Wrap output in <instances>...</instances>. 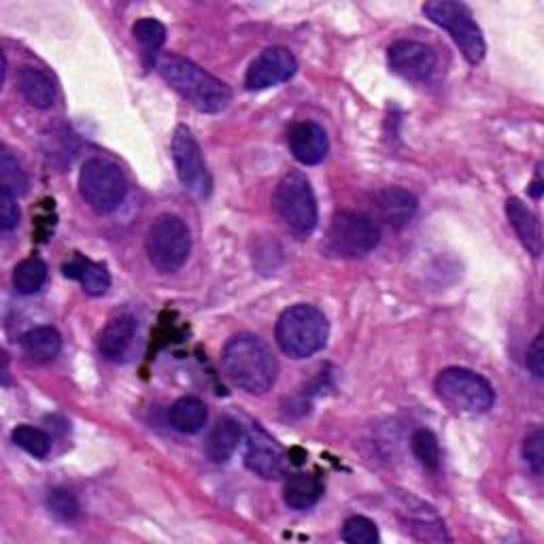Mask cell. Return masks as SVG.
<instances>
[{"label":"cell","instance_id":"cell-8","mask_svg":"<svg viewBox=\"0 0 544 544\" xmlns=\"http://www.w3.org/2000/svg\"><path fill=\"white\" fill-rule=\"evenodd\" d=\"M423 13L430 17V22L451 34V39L470 64L483 62L487 45L479 24L466 5L453 3V0H432L423 5Z\"/></svg>","mask_w":544,"mask_h":544},{"label":"cell","instance_id":"cell-4","mask_svg":"<svg viewBox=\"0 0 544 544\" xmlns=\"http://www.w3.org/2000/svg\"><path fill=\"white\" fill-rule=\"evenodd\" d=\"M434 389L457 415H483L496 402V391L489 381L468 368H445L436 377Z\"/></svg>","mask_w":544,"mask_h":544},{"label":"cell","instance_id":"cell-32","mask_svg":"<svg viewBox=\"0 0 544 544\" xmlns=\"http://www.w3.org/2000/svg\"><path fill=\"white\" fill-rule=\"evenodd\" d=\"M17 224H20V207H17V198L0 187V228L5 232L13 230Z\"/></svg>","mask_w":544,"mask_h":544},{"label":"cell","instance_id":"cell-11","mask_svg":"<svg viewBox=\"0 0 544 544\" xmlns=\"http://www.w3.org/2000/svg\"><path fill=\"white\" fill-rule=\"evenodd\" d=\"M245 464L264 481H277L287 472V453L258 423H253L245 442Z\"/></svg>","mask_w":544,"mask_h":544},{"label":"cell","instance_id":"cell-6","mask_svg":"<svg viewBox=\"0 0 544 544\" xmlns=\"http://www.w3.org/2000/svg\"><path fill=\"white\" fill-rule=\"evenodd\" d=\"M145 247L153 268L164 272V275H173L190 258L192 236L181 217L160 215L147 232Z\"/></svg>","mask_w":544,"mask_h":544},{"label":"cell","instance_id":"cell-1","mask_svg":"<svg viewBox=\"0 0 544 544\" xmlns=\"http://www.w3.org/2000/svg\"><path fill=\"white\" fill-rule=\"evenodd\" d=\"M221 366L232 385L255 396L266 394L279 372L275 355L255 334L232 336L221 353Z\"/></svg>","mask_w":544,"mask_h":544},{"label":"cell","instance_id":"cell-9","mask_svg":"<svg viewBox=\"0 0 544 544\" xmlns=\"http://www.w3.org/2000/svg\"><path fill=\"white\" fill-rule=\"evenodd\" d=\"M381 243V228L370 215L343 211L328 230V249L338 258H364Z\"/></svg>","mask_w":544,"mask_h":544},{"label":"cell","instance_id":"cell-23","mask_svg":"<svg viewBox=\"0 0 544 544\" xmlns=\"http://www.w3.org/2000/svg\"><path fill=\"white\" fill-rule=\"evenodd\" d=\"M207 406H204L198 398L185 396L179 398L173 406H170V425L181 434H196L204 428L207 423Z\"/></svg>","mask_w":544,"mask_h":544},{"label":"cell","instance_id":"cell-25","mask_svg":"<svg viewBox=\"0 0 544 544\" xmlns=\"http://www.w3.org/2000/svg\"><path fill=\"white\" fill-rule=\"evenodd\" d=\"M0 181H3L0 187H5V190H9L15 198L28 194L30 183H28L26 170L22 168L20 162H17L13 153L5 147L3 151H0Z\"/></svg>","mask_w":544,"mask_h":544},{"label":"cell","instance_id":"cell-33","mask_svg":"<svg viewBox=\"0 0 544 544\" xmlns=\"http://www.w3.org/2000/svg\"><path fill=\"white\" fill-rule=\"evenodd\" d=\"M544 336L538 334L534 338V343L527 349V368L534 374L536 379L544 377Z\"/></svg>","mask_w":544,"mask_h":544},{"label":"cell","instance_id":"cell-28","mask_svg":"<svg viewBox=\"0 0 544 544\" xmlns=\"http://www.w3.org/2000/svg\"><path fill=\"white\" fill-rule=\"evenodd\" d=\"M411 449L417 457V462L425 470H438L440 468V445L438 438L430 430H417L411 438Z\"/></svg>","mask_w":544,"mask_h":544},{"label":"cell","instance_id":"cell-27","mask_svg":"<svg viewBox=\"0 0 544 544\" xmlns=\"http://www.w3.org/2000/svg\"><path fill=\"white\" fill-rule=\"evenodd\" d=\"M11 440L15 447H20L32 457H47L51 451V438L39 430V428H30V425H17L11 434Z\"/></svg>","mask_w":544,"mask_h":544},{"label":"cell","instance_id":"cell-13","mask_svg":"<svg viewBox=\"0 0 544 544\" xmlns=\"http://www.w3.org/2000/svg\"><path fill=\"white\" fill-rule=\"evenodd\" d=\"M389 68L406 81H425L430 79L436 68L434 51L419 41H396L387 49Z\"/></svg>","mask_w":544,"mask_h":544},{"label":"cell","instance_id":"cell-21","mask_svg":"<svg viewBox=\"0 0 544 544\" xmlns=\"http://www.w3.org/2000/svg\"><path fill=\"white\" fill-rule=\"evenodd\" d=\"M321 493H323V483L319 481V476L309 474V472H298L287 479L285 489H283V498L289 508L306 510L319 502Z\"/></svg>","mask_w":544,"mask_h":544},{"label":"cell","instance_id":"cell-10","mask_svg":"<svg viewBox=\"0 0 544 544\" xmlns=\"http://www.w3.org/2000/svg\"><path fill=\"white\" fill-rule=\"evenodd\" d=\"M173 160L179 181L183 183L185 190H190L196 196H209L211 192V175L207 170V164H204L200 145L196 141V136L187 126H177L173 134Z\"/></svg>","mask_w":544,"mask_h":544},{"label":"cell","instance_id":"cell-3","mask_svg":"<svg viewBox=\"0 0 544 544\" xmlns=\"http://www.w3.org/2000/svg\"><path fill=\"white\" fill-rule=\"evenodd\" d=\"M328 319L311 304H294L281 313L275 336L277 345L292 360H306L328 343Z\"/></svg>","mask_w":544,"mask_h":544},{"label":"cell","instance_id":"cell-16","mask_svg":"<svg viewBox=\"0 0 544 544\" xmlns=\"http://www.w3.org/2000/svg\"><path fill=\"white\" fill-rule=\"evenodd\" d=\"M64 277L77 281L85 294L90 296H105L111 287V275L105 264L94 262L85 255H75L71 262H66L64 268Z\"/></svg>","mask_w":544,"mask_h":544},{"label":"cell","instance_id":"cell-5","mask_svg":"<svg viewBox=\"0 0 544 544\" xmlns=\"http://www.w3.org/2000/svg\"><path fill=\"white\" fill-rule=\"evenodd\" d=\"M272 204L283 224L296 236H309L317 228L319 211L313 187L298 170H292L279 181Z\"/></svg>","mask_w":544,"mask_h":544},{"label":"cell","instance_id":"cell-30","mask_svg":"<svg viewBox=\"0 0 544 544\" xmlns=\"http://www.w3.org/2000/svg\"><path fill=\"white\" fill-rule=\"evenodd\" d=\"M343 540L349 544H374L379 542V530L377 525H374V521L366 517H351L345 523Z\"/></svg>","mask_w":544,"mask_h":544},{"label":"cell","instance_id":"cell-12","mask_svg":"<svg viewBox=\"0 0 544 544\" xmlns=\"http://www.w3.org/2000/svg\"><path fill=\"white\" fill-rule=\"evenodd\" d=\"M296 71H298V62L292 51L285 47H268L249 64L247 75H245V85L251 92L268 90L292 79Z\"/></svg>","mask_w":544,"mask_h":544},{"label":"cell","instance_id":"cell-34","mask_svg":"<svg viewBox=\"0 0 544 544\" xmlns=\"http://www.w3.org/2000/svg\"><path fill=\"white\" fill-rule=\"evenodd\" d=\"M530 192H532L534 198H540V196H542V181H540V177L534 181V185H532V190H530Z\"/></svg>","mask_w":544,"mask_h":544},{"label":"cell","instance_id":"cell-7","mask_svg":"<svg viewBox=\"0 0 544 544\" xmlns=\"http://www.w3.org/2000/svg\"><path fill=\"white\" fill-rule=\"evenodd\" d=\"M79 192L88 207L100 215L119 209L128 194V183L122 168L105 158H92L79 173Z\"/></svg>","mask_w":544,"mask_h":544},{"label":"cell","instance_id":"cell-31","mask_svg":"<svg viewBox=\"0 0 544 544\" xmlns=\"http://www.w3.org/2000/svg\"><path fill=\"white\" fill-rule=\"evenodd\" d=\"M523 457L527 466H530L536 474L542 472L544 466V434L540 428H536L523 442Z\"/></svg>","mask_w":544,"mask_h":544},{"label":"cell","instance_id":"cell-19","mask_svg":"<svg viewBox=\"0 0 544 544\" xmlns=\"http://www.w3.org/2000/svg\"><path fill=\"white\" fill-rule=\"evenodd\" d=\"M20 347L24 357H28L34 364H47L54 360V357L62 349V338L56 328L41 326L26 332L20 340Z\"/></svg>","mask_w":544,"mask_h":544},{"label":"cell","instance_id":"cell-18","mask_svg":"<svg viewBox=\"0 0 544 544\" xmlns=\"http://www.w3.org/2000/svg\"><path fill=\"white\" fill-rule=\"evenodd\" d=\"M134 338V319L128 315H122L117 319H111L105 330L98 336V349L102 357H107L111 362L122 360L128 353Z\"/></svg>","mask_w":544,"mask_h":544},{"label":"cell","instance_id":"cell-17","mask_svg":"<svg viewBox=\"0 0 544 544\" xmlns=\"http://www.w3.org/2000/svg\"><path fill=\"white\" fill-rule=\"evenodd\" d=\"M506 215L510 226L515 228L519 241L523 247L530 251L534 258H540L542 255V230H540V221L538 217L525 207V204L519 198H510L506 202Z\"/></svg>","mask_w":544,"mask_h":544},{"label":"cell","instance_id":"cell-2","mask_svg":"<svg viewBox=\"0 0 544 544\" xmlns=\"http://www.w3.org/2000/svg\"><path fill=\"white\" fill-rule=\"evenodd\" d=\"M158 73L200 113H219L230 105L232 92L228 85L190 60L181 56H162L158 60Z\"/></svg>","mask_w":544,"mask_h":544},{"label":"cell","instance_id":"cell-20","mask_svg":"<svg viewBox=\"0 0 544 544\" xmlns=\"http://www.w3.org/2000/svg\"><path fill=\"white\" fill-rule=\"evenodd\" d=\"M24 100L34 109H49L56 100V88L51 79L34 66H24L17 77Z\"/></svg>","mask_w":544,"mask_h":544},{"label":"cell","instance_id":"cell-26","mask_svg":"<svg viewBox=\"0 0 544 544\" xmlns=\"http://www.w3.org/2000/svg\"><path fill=\"white\" fill-rule=\"evenodd\" d=\"M132 34H134V39L139 41V45L143 47L145 56L158 54L162 45L166 43V28L162 22L153 20V17H143V20H136L132 26Z\"/></svg>","mask_w":544,"mask_h":544},{"label":"cell","instance_id":"cell-14","mask_svg":"<svg viewBox=\"0 0 544 544\" xmlns=\"http://www.w3.org/2000/svg\"><path fill=\"white\" fill-rule=\"evenodd\" d=\"M417 213V198L402 187H385L372 198V219L389 228H402Z\"/></svg>","mask_w":544,"mask_h":544},{"label":"cell","instance_id":"cell-29","mask_svg":"<svg viewBox=\"0 0 544 544\" xmlns=\"http://www.w3.org/2000/svg\"><path fill=\"white\" fill-rule=\"evenodd\" d=\"M49 513L60 521H73L79 517V500L73 491L68 489H54L47 496Z\"/></svg>","mask_w":544,"mask_h":544},{"label":"cell","instance_id":"cell-15","mask_svg":"<svg viewBox=\"0 0 544 544\" xmlns=\"http://www.w3.org/2000/svg\"><path fill=\"white\" fill-rule=\"evenodd\" d=\"M289 149L300 164L317 166L328 156V134L319 124L302 122L289 132Z\"/></svg>","mask_w":544,"mask_h":544},{"label":"cell","instance_id":"cell-24","mask_svg":"<svg viewBox=\"0 0 544 544\" xmlns=\"http://www.w3.org/2000/svg\"><path fill=\"white\" fill-rule=\"evenodd\" d=\"M47 281V264L41 258H26L13 270V287L17 294H37Z\"/></svg>","mask_w":544,"mask_h":544},{"label":"cell","instance_id":"cell-22","mask_svg":"<svg viewBox=\"0 0 544 544\" xmlns=\"http://www.w3.org/2000/svg\"><path fill=\"white\" fill-rule=\"evenodd\" d=\"M243 430L234 419H219L207 440V455L215 464H226L234 455L238 442H241Z\"/></svg>","mask_w":544,"mask_h":544}]
</instances>
